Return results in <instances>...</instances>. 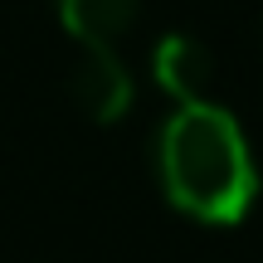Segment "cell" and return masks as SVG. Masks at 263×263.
I'll return each mask as SVG.
<instances>
[{"instance_id":"cell-1","label":"cell","mask_w":263,"mask_h":263,"mask_svg":"<svg viewBox=\"0 0 263 263\" xmlns=\"http://www.w3.org/2000/svg\"><path fill=\"white\" fill-rule=\"evenodd\" d=\"M161 185L171 205L205 224H239L258 200V166L244 127L215 103H180L161 127Z\"/></svg>"},{"instance_id":"cell-2","label":"cell","mask_w":263,"mask_h":263,"mask_svg":"<svg viewBox=\"0 0 263 263\" xmlns=\"http://www.w3.org/2000/svg\"><path fill=\"white\" fill-rule=\"evenodd\" d=\"M68 88H73V103L93 122H117L132 107V73L112 54V44H83V59L73 64Z\"/></svg>"},{"instance_id":"cell-3","label":"cell","mask_w":263,"mask_h":263,"mask_svg":"<svg viewBox=\"0 0 263 263\" xmlns=\"http://www.w3.org/2000/svg\"><path fill=\"white\" fill-rule=\"evenodd\" d=\"M156 83L166 88L176 103H205L210 83H215V54L185 29H171L156 44Z\"/></svg>"},{"instance_id":"cell-4","label":"cell","mask_w":263,"mask_h":263,"mask_svg":"<svg viewBox=\"0 0 263 263\" xmlns=\"http://www.w3.org/2000/svg\"><path fill=\"white\" fill-rule=\"evenodd\" d=\"M54 5L78 44H112L122 29H132L141 0H54Z\"/></svg>"}]
</instances>
